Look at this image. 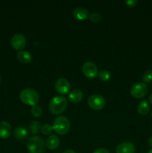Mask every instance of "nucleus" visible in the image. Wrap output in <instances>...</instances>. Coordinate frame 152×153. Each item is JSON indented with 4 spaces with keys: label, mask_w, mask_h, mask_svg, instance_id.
I'll use <instances>...</instances> for the list:
<instances>
[{
    "label": "nucleus",
    "mask_w": 152,
    "mask_h": 153,
    "mask_svg": "<svg viewBox=\"0 0 152 153\" xmlns=\"http://www.w3.org/2000/svg\"><path fill=\"white\" fill-rule=\"evenodd\" d=\"M20 100L25 105L35 106L38 104L40 100L39 94L33 88H25L19 94Z\"/></svg>",
    "instance_id": "1"
},
{
    "label": "nucleus",
    "mask_w": 152,
    "mask_h": 153,
    "mask_svg": "<svg viewBox=\"0 0 152 153\" xmlns=\"http://www.w3.org/2000/svg\"><path fill=\"white\" fill-rule=\"evenodd\" d=\"M67 105L68 102L65 97L56 96L53 97L49 102V111L53 114H61L66 109Z\"/></svg>",
    "instance_id": "2"
},
{
    "label": "nucleus",
    "mask_w": 152,
    "mask_h": 153,
    "mask_svg": "<svg viewBox=\"0 0 152 153\" xmlns=\"http://www.w3.org/2000/svg\"><path fill=\"white\" fill-rule=\"evenodd\" d=\"M26 147L30 153H43L46 145L43 138L38 136H33L27 140Z\"/></svg>",
    "instance_id": "3"
},
{
    "label": "nucleus",
    "mask_w": 152,
    "mask_h": 153,
    "mask_svg": "<svg viewBox=\"0 0 152 153\" xmlns=\"http://www.w3.org/2000/svg\"><path fill=\"white\" fill-rule=\"evenodd\" d=\"M53 130L58 134H65L70 129V121L64 116L58 117L54 121Z\"/></svg>",
    "instance_id": "4"
},
{
    "label": "nucleus",
    "mask_w": 152,
    "mask_h": 153,
    "mask_svg": "<svg viewBox=\"0 0 152 153\" xmlns=\"http://www.w3.org/2000/svg\"><path fill=\"white\" fill-rule=\"evenodd\" d=\"M88 105L95 111L101 110L106 105V100L100 94H92L88 99Z\"/></svg>",
    "instance_id": "5"
},
{
    "label": "nucleus",
    "mask_w": 152,
    "mask_h": 153,
    "mask_svg": "<svg viewBox=\"0 0 152 153\" xmlns=\"http://www.w3.org/2000/svg\"><path fill=\"white\" fill-rule=\"evenodd\" d=\"M148 92V88L144 82H138L132 86L131 89V96L137 99L142 98L145 97Z\"/></svg>",
    "instance_id": "6"
},
{
    "label": "nucleus",
    "mask_w": 152,
    "mask_h": 153,
    "mask_svg": "<svg viewBox=\"0 0 152 153\" xmlns=\"http://www.w3.org/2000/svg\"><path fill=\"white\" fill-rule=\"evenodd\" d=\"M82 72L88 79H95L98 74V67L94 63L87 61L82 66Z\"/></svg>",
    "instance_id": "7"
},
{
    "label": "nucleus",
    "mask_w": 152,
    "mask_h": 153,
    "mask_svg": "<svg viewBox=\"0 0 152 153\" xmlns=\"http://www.w3.org/2000/svg\"><path fill=\"white\" fill-rule=\"evenodd\" d=\"M55 90L60 94H66L69 92L70 88H71V85L70 82L67 80L66 79L64 78H61L58 79L55 82Z\"/></svg>",
    "instance_id": "8"
},
{
    "label": "nucleus",
    "mask_w": 152,
    "mask_h": 153,
    "mask_svg": "<svg viewBox=\"0 0 152 153\" xmlns=\"http://www.w3.org/2000/svg\"><path fill=\"white\" fill-rule=\"evenodd\" d=\"M11 46L16 50H21L23 49L26 45V38L23 34H16L13 36L11 39Z\"/></svg>",
    "instance_id": "9"
},
{
    "label": "nucleus",
    "mask_w": 152,
    "mask_h": 153,
    "mask_svg": "<svg viewBox=\"0 0 152 153\" xmlns=\"http://www.w3.org/2000/svg\"><path fill=\"white\" fill-rule=\"evenodd\" d=\"M136 148L134 143L129 141H125L119 143L116 148V153H135Z\"/></svg>",
    "instance_id": "10"
},
{
    "label": "nucleus",
    "mask_w": 152,
    "mask_h": 153,
    "mask_svg": "<svg viewBox=\"0 0 152 153\" xmlns=\"http://www.w3.org/2000/svg\"><path fill=\"white\" fill-rule=\"evenodd\" d=\"M11 134V126L9 123L6 121L0 122V137L2 139H7Z\"/></svg>",
    "instance_id": "11"
},
{
    "label": "nucleus",
    "mask_w": 152,
    "mask_h": 153,
    "mask_svg": "<svg viewBox=\"0 0 152 153\" xmlns=\"http://www.w3.org/2000/svg\"><path fill=\"white\" fill-rule=\"evenodd\" d=\"M73 16L76 19L78 20H85L89 16L88 10L82 7H76L73 10Z\"/></svg>",
    "instance_id": "12"
},
{
    "label": "nucleus",
    "mask_w": 152,
    "mask_h": 153,
    "mask_svg": "<svg viewBox=\"0 0 152 153\" xmlns=\"http://www.w3.org/2000/svg\"><path fill=\"white\" fill-rule=\"evenodd\" d=\"M83 97V92L79 89H75L69 94V100L72 103H79Z\"/></svg>",
    "instance_id": "13"
},
{
    "label": "nucleus",
    "mask_w": 152,
    "mask_h": 153,
    "mask_svg": "<svg viewBox=\"0 0 152 153\" xmlns=\"http://www.w3.org/2000/svg\"><path fill=\"white\" fill-rule=\"evenodd\" d=\"M46 147L49 149H55L59 146L60 140L56 135H50L47 138L46 142Z\"/></svg>",
    "instance_id": "14"
},
{
    "label": "nucleus",
    "mask_w": 152,
    "mask_h": 153,
    "mask_svg": "<svg viewBox=\"0 0 152 153\" xmlns=\"http://www.w3.org/2000/svg\"><path fill=\"white\" fill-rule=\"evenodd\" d=\"M17 58L22 64H28L32 61V55L28 51H19L17 53Z\"/></svg>",
    "instance_id": "15"
},
{
    "label": "nucleus",
    "mask_w": 152,
    "mask_h": 153,
    "mask_svg": "<svg viewBox=\"0 0 152 153\" xmlns=\"http://www.w3.org/2000/svg\"><path fill=\"white\" fill-rule=\"evenodd\" d=\"M28 130L23 126H19L14 130V137L18 140H24L28 137Z\"/></svg>",
    "instance_id": "16"
},
{
    "label": "nucleus",
    "mask_w": 152,
    "mask_h": 153,
    "mask_svg": "<svg viewBox=\"0 0 152 153\" xmlns=\"http://www.w3.org/2000/svg\"><path fill=\"white\" fill-rule=\"evenodd\" d=\"M137 111H138L139 114L141 115H146L150 111V106H149L148 102L145 100L140 102L139 104L138 105L137 107Z\"/></svg>",
    "instance_id": "17"
},
{
    "label": "nucleus",
    "mask_w": 152,
    "mask_h": 153,
    "mask_svg": "<svg viewBox=\"0 0 152 153\" xmlns=\"http://www.w3.org/2000/svg\"><path fill=\"white\" fill-rule=\"evenodd\" d=\"M41 124L38 121H31L29 124V130L32 134H37L41 131Z\"/></svg>",
    "instance_id": "18"
},
{
    "label": "nucleus",
    "mask_w": 152,
    "mask_h": 153,
    "mask_svg": "<svg viewBox=\"0 0 152 153\" xmlns=\"http://www.w3.org/2000/svg\"><path fill=\"white\" fill-rule=\"evenodd\" d=\"M98 76L100 80H101L102 82H107L111 78V73L108 70H101L98 73Z\"/></svg>",
    "instance_id": "19"
},
{
    "label": "nucleus",
    "mask_w": 152,
    "mask_h": 153,
    "mask_svg": "<svg viewBox=\"0 0 152 153\" xmlns=\"http://www.w3.org/2000/svg\"><path fill=\"white\" fill-rule=\"evenodd\" d=\"M142 80L143 82H145V83H150L151 82H152V71L151 70H146L143 73L142 76Z\"/></svg>",
    "instance_id": "20"
},
{
    "label": "nucleus",
    "mask_w": 152,
    "mask_h": 153,
    "mask_svg": "<svg viewBox=\"0 0 152 153\" xmlns=\"http://www.w3.org/2000/svg\"><path fill=\"white\" fill-rule=\"evenodd\" d=\"M31 112L34 117H40L42 115V113H43V110H42L40 106L35 105L31 108Z\"/></svg>",
    "instance_id": "21"
},
{
    "label": "nucleus",
    "mask_w": 152,
    "mask_h": 153,
    "mask_svg": "<svg viewBox=\"0 0 152 153\" xmlns=\"http://www.w3.org/2000/svg\"><path fill=\"white\" fill-rule=\"evenodd\" d=\"M52 131H53V127L50 124H45V125L42 126L41 132L44 135H49L52 132Z\"/></svg>",
    "instance_id": "22"
},
{
    "label": "nucleus",
    "mask_w": 152,
    "mask_h": 153,
    "mask_svg": "<svg viewBox=\"0 0 152 153\" xmlns=\"http://www.w3.org/2000/svg\"><path fill=\"white\" fill-rule=\"evenodd\" d=\"M89 18L92 22H95V23H98V22H99L100 21H101V14H100V13L95 12V13H91V14L89 15Z\"/></svg>",
    "instance_id": "23"
},
{
    "label": "nucleus",
    "mask_w": 152,
    "mask_h": 153,
    "mask_svg": "<svg viewBox=\"0 0 152 153\" xmlns=\"http://www.w3.org/2000/svg\"><path fill=\"white\" fill-rule=\"evenodd\" d=\"M125 4L130 7H134L137 5V4L138 3V1L137 0H126L125 1Z\"/></svg>",
    "instance_id": "24"
},
{
    "label": "nucleus",
    "mask_w": 152,
    "mask_h": 153,
    "mask_svg": "<svg viewBox=\"0 0 152 153\" xmlns=\"http://www.w3.org/2000/svg\"><path fill=\"white\" fill-rule=\"evenodd\" d=\"M93 153H110V152L104 148H98V149H95Z\"/></svg>",
    "instance_id": "25"
},
{
    "label": "nucleus",
    "mask_w": 152,
    "mask_h": 153,
    "mask_svg": "<svg viewBox=\"0 0 152 153\" xmlns=\"http://www.w3.org/2000/svg\"><path fill=\"white\" fill-rule=\"evenodd\" d=\"M148 145L150 146V147H151V149H152V136L148 138Z\"/></svg>",
    "instance_id": "26"
},
{
    "label": "nucleus",
    "mask_w": 152,
    "mask_h": 153,
    "mask_svg": "<svg viewBox=\"0 0 152 153\" xmlns=\"http://www.w3.org/2000/svg\"><path fill=\"white\" fill-rule=\"evenodd\" d=\"M63 153H76L75 152L74 150H72V149H66V150L64 151Z\"/></svg>",
    "instance_id": "27"
},
{
    "label": "nucleus",
    "mask_w": 152,
    "mask_h": 153,
    "mask_svg": "<svg viewBox=\"0 0 152 153\" xmlns=\"http://www.w3.org/2000/svg\"><path fill=\"white\" fill-rule=\"evenodd\" d=\"M148 101L149 102L151 103V105H152V94L149 96V98H148Z\"/></svg>",
    "instance_id": "28"
},
{
    "label": "nucleus",
    "mask_w": 152,
    "mask_h": 153,
    "mask_svg": "<svg viewBox=\"0 0 152 153\" xmlns=\"http://www.w3.org/2000/svg\"><path fill=\"white\" fill-rule=\"evenodd\" d=\"M148 153H152V149H151L150 150L148 151Z\"/></svg>",
    "instance_id": "29"
},
{
    "label": "nucleus",
    "mask_w": 152,
    "mask_h": 153,
    "mask_svg": "<svg viewBox=\"0 0 152 153\" xmlns=\"http://www.w3.org/2000/svg\"><path fill=\"white\" fill-rule=\"evenodd\" d=\"M0 83H1V76H0Z\"/></svg>",
    "instance_id": "30"
},
{
    "label": "nucleus",
    "mask_w": 152,
    "mask_h": 153,
    "mask_svg": "<svg viewBox=\"0 0 152 153\" xmlns=\"http://www.w3.org/2000/svg\"><path fill=\"white\" fill-rule=\"evenodd\" d=\"M151 117H152V111H151Z\"/></svg>",
    "instance_id": "31"
}]
</instances>
